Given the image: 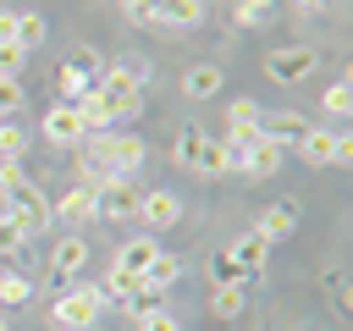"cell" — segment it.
Instances as JSON below:
<instances>
[{
    "instance_id": "34",
    "label": "cell",
    "mask_w": 353,
    "mask_h": 331,
    "mask_svg": "<svg viewBox=\"0 0 353 331\" xmlns=\"http://www.w3.org/2000/svg\"><path fill=\"white\" fill-rule=\"evenodd\" d=\"M22 61H28V50H17V44H0V77H17V72H22Z\"/></svg>"
},
{
    "instance_id": "20",
    "label": "cell",
    "mask_w": 353,
    "mask_h": 331,
    "mask_svg": "<svg viewBox=\"0 0 353 331\" xmlns=\"http://www.w3.org/2000/svg\"><path fill=\"white\" fill-rule=\"evenodd\" d=\"M176 276H182V265H176L171 254H154V259H149V270L138 276V287H143V292H165Z\"/></svg>"
},
{
    "instance_id": "31",
    "label": "cell",
    "mask_w": 353,
    "mask_h": 331,
    "mask_svg": "<svg viewBox=\"0 0 353 331\" xmlns=\"http://www.w3.org/2000/svg\"><path fill=\"white\" fill-rule=\"evenodd\" d=\"M325 292H331V303H336V309H353V287H347V276H342V270H331V276H325Z\"/></svg>"
},
{
    "instance_id": "5",
    "label": "cell",
    "mask_w": 353,
    "mask_h": 331,
    "mask_svg": "<svg viewBox=\"0 0 353 331\" xmlns=\"http://www.w3.org/2000/svg\"><path fill=\"white\" fill-rule=\"evenodd\" d=\"M265 72H270L276 83H303V77L314 72V50H303V44H287V50L265 55Z\"/></svg>"
},
{
    "instance_id": "12",
    "label": "cell",
    "mask_w": 353,
    "mask_h": 331,
    "mask_svg": "<svg viewBox=\"0 0 353 331\" xmlns=\"http://www.w3.org/2000/svg\"><path fill=\"white\" fill-rule=\"evenodd\" d=\"M83 265H88V243H83V232H66L50 254V276H77Z\"/></svg>"
},
{
    "instance_id": "23",
    "label": "cell",
    "mask_w": 353,
    "mask_h": 331,
    "mask_svg": "<svg viewBox=\"0 0 353 331\" xmlns=\"http://www.w3.org/2000/svg\"><path fill=\"white\" fill-rule=\"evenodd\" d=\"M243 281H248V276L237 270L232 254H215V259H210V287H243Z\"/></svg>"
},
{
    "instance_id": "32",
    "label": "cell",
    "mask_w": 353,
    "mask_h": 331,
    "mask_svg": "<svg viewBox=\"0 0 353 331\" xmlns=\"http://www.w3.org/2000/svg\"><path fill=\"white\" fill-rule=\"evenodd\" d=\"M33 292V281L28 276H0V303H22Z\"/></svg>"
},
{
    "instance_id": "22",
    "label": "cell",
    "mask_w": 353,
    "mask_h": 331,
    "mask_svg": "<svg viewBox=\"0 0 353 331\" xmlns=\"http://www.w3.org/2000/svg\"><path fill=\"white\" fill-rule=\"evenodd\" d=\"M243 287H210V309H215V320H237L243 314Z\"/></svg>"
},
{
    "instance_id": "17",
    "label": "cell",
    "mask_w": 353,
    "mask_h": 331,
    "mask_svg": "<svg viewBox=\"0 0 353 331\" xmlns=\"http://www.w3.org/2000/svg\"><path fill=\"white\" fill-rule=\"evenodd\" d=\"M154 254H160V243H154V237H132V243H127V248L116 254V265H110V270H127V276H143Z\"/></svg>"
},
{
    "instance_id": "6",
    "label": "cell",
    "mask_w": 353,
    "mask_h": 331,
    "mask_svg": "<svg viewBox=\"0 0 353 331\" xmlns=\"http://www.w3.org/2000/svg\"><path fill=\"white\" fill-rule=\"evenodd\" d=\"M176 215H182V199H176L171 188H149V193H143V204H138V221H143L149 232L176 226Z\"/></svg>"
},
{
    "instance_id": "7",
    "label": "cell",
    "mask_w": 353,
    "mask_h": 331,
    "mask_svg": "<svg viewBox=\"0 0 353 331\" xmlns=\"http://www.w3.org/2000/svg\"><path fill=\"white\" fill-rule=\"evenodd\" d=\"M94 83H99V66H94V55H88V50H83V55H72V61L61 66V94H66V105H72V99H83Z\"/></svg>"
},
{
    "instance_id": "1",
    "label": "cell",
    "mask_w": 353,
    "mask_h": 331,
    "mask_svg": "<svg viewBox=\"0 0 353 331\" xmlns=\"http://www.w3.org/2000/svg\"><path fill=\"white\" fill-rule=\"evenodd\" d=\"M99 303H105V292L94 287V281H77V287H66L61 298H55V325L61 331H88L94 320H99Z\"/></svg>"
},
{
    "instance_id": "13",
    "label": "cell",
    "mask_w": 353,
    "mask_h": 331,
    "mask_svg": "<svg viewBox=\"0 0 353 331\" xmlns=\"http://www.w3.org/2000/svg\"><path fill=\"white\" fill-rule=\"evenodd\" d=\"M259 132H265V138H276V143H298V138L309 132V121H303V116H292V110H265V116H259Z\"/></svg>"
},
{
    "instance_id": "11",
    "label": "cell",
    "mask_w": 353,
    "mask_h": 331,
    "mask_svg": "<svg viewBox=\"0 0 353 331\" xmlns=\"http://www.w3.org/2000/svg\"><path fill=\"white\" fill-rule=\"evenodd\" d=\"M292 232H298V210H292V204H270V210L259 215V226H254L259 243H287Z\"/></svg>"
},
{
    "instance_id": "30",
    "label": "cell",
    "mask_w": 353,
    "mask_h": 331,
    "mask_svg": "<svg viewBox=\"0 0 353 331\" xmlns=\"http://www.w3.org/2000/svg\"><path fill=\"white\" fill-rule=\"evenodd\" d=\"M270 17V0H237V28H259Z\"/></svg>"
},
{
    "instance_id": "14",
    "label": "cell",
    "mask_w": 353,
    "mask_h": 331,
    "mask_svg": "<svg viewBox=\"0 0 353 331\" xmlns=\"http://www.w3.org/2000/svg\"><path fill=\"white\" fill-rule=\"evenodd\" d=\"M276 166H281V143L259 132V138H254V143L243 149V171H248V177H270Z\"/></svg>"
},
{
    "instance_id": "2",
    "label": "cell",
    "mask_w": 353,
    "mask_h": 331,
    "mask_svg": "<svg viewBox=\"0 0 353 331\" xmlns=\"http://www.w3.org/2000/svg\"><path fill=\"white\" fill-rule=\"evenodd\" d=\"M99 99H105V110H110V121H132L138 110H143V99H138V72H127V66H110V72H99Z\"/></svg>"
},
{
    "instance_id": "21",
    "label": "cell",
    "mask_w": 353,
    "mask_h": 331,
    "mask_svg": "<svg viewBox=\"0 0 353 331\" xmlns=\"http://www.w3.org/2000/svg\"><path fill=\"white\" fill-rule=\"evenodd\" d=\"M11 44H17V50H39V44H44V17H39V11H17Z\"/></svg>"
},
{
    "instance_id": "27",
    "label": "cell",
    "mask_w": 353,
    "mask_h": 331,
    "mask_svg": "<svg viewBox=\"0 0 353 331\" xmlns=\"http://www.w3.org/2000/svg\"><path fill=\"white\" fill-rule=\"evenodd\" d=\"M22 149H28V132L6 121V127H0V160H22Z\"/></svg>"
},
{
    "instance_id": "19",
    "label": "cell",
    "mask_w": 353,
    "mask_h": 331,
    "mask_svg": "<svg viewBox=\"0 0 353 331\" xmlns=\"http://www.w3.org/2000/svg\"><path fill=\"white\" fill-rule=\"evenodd\" d=\"M204 138H210L204 127H182L176 143H171V160H176L182 171H199V149H204Z\"/></svg>"
},
{
    "instance_id": "8",
    "label": "cell",
    "mask_w": 353,
    "mask_h": 331,
    "mask_svg": "<svg viewBox=\"0 0 353 331\" xmlns=\"http://www.w3.org/2000/svg\"><path fill=\"white\" fill-rule=\"evenodd\" d=\"M336 143H342V132H331V127H309L292 149L303 154V166H336Z\"/></svg>"
},
{
    "instance_id": "25",
    "label": "cell",
    "mask_w": 353,
    "mask_h": 331,
    "mask_svg": "<svg viewBox=\"0 0 353 331\" xmlns=\"http://www.w3.org/2000/svg\"><path fill=\"white\" fill-rule=\"evenodd\" d=\"M320 105H325V110H331V116H347V110H353V83H347V77H342V83H331V88H325V99H320Z\"/></svg>"
},
{
    "instance_id": "33",
    "label": "cell",
    "mask_w": 353,
    "mask_h": 331,
    "mask_svg": "<svg viewBox=\"0 0 353 331\" xmlns=\"http://www.w3.org/2000/svg\"><path fill=\"white\" fill-rule=\"evenodd\" d=\"M22 243H28V237H22V226H17L11 215H0V254H17Z\"/></svg>"
},
{
    "instance_id": "37",
    "label": "cell",
    "mask_w": 353,
    "mask_h": 331,
    "mask_svg": "<svg viewBox=\"0 0 353 331\" xmlns=\"http://www.w3.org/2000/svg\"><path fill=\"white\" fill-rule=\"evenodd\" d=\"M292 6H298L303 17H314V11H325V0H292Z\"/></svg>"
},
{
    "instance_id": "28",
    "label": "cell",
    "mask_w": 353,
    "mask_h": 331,
    "mask_svg": "<svg viewBox=\"0 0 353 331\" xmlns=\"http://www.w3.org/2000/svg\"><path fill=\"white\" fill-rule=\"evenodd\" d=\"M22 99H28L22 94V77H0V116H17Z\"/></svg>"
},
{
    "instance_id": "38",
    "label": "cell",
    "mask_w": 353,
    "mask_h": 331,
    "mask_svg": "<svg viewBox=\"0 0 353 331\" xmlns=\"http://www.w3.org/2000/svg\"><path fill=\"white\" fill-rule=\"evenodd\" d=\"M0 331H6V325H0Z\"/></svg>"
},
{
    "instance_id": "24",
    "label": "cell",
    "mask_w": 353,
    "mask_h": 331,
    "mask_svg": "<svg viewBox=\"0 0 353 331\" xmlns=\"http://www.w3.org/2000/svg\"><path fill=\"white\" fill-rule=\"evenodd\" d=\"M199 171H232V154H226L221 138H204V149H199Z\"/></svg>"
},
{
    "instance_id": "3",
    "label": "cell",
    "mask_w": 353,
    "mask_h": 331,
    "mask_svg": "<svg viewBox=\"0 0 353 331\" xmlns=\"http://www.w3.org/2000/svg\"><path fill=\"white\" fill-rule=\"evenodd\" d=\"M6 215L22 226V237H33V232H44V226H50V199L28 182L22 193H11V210H6Z\"/></svg>"
},
{
    "instance_id": "4",
    "label": "cell",
    "mask_w": 353,
    "mask_h": 331,
    "mask_svg": "<svg viewBox=\"0 0 353 331\" xmlns=\"http://www.w3.org/2000/svg\"><path fill=\"white\" fill-rule=\"evenodd\" d=\"M138 204H143V188H132L127 177H116V182L99 188V210H94V215H105V221H127V215H138Z\"/></svg>"
},
{
    "instance_id": "16",
    "label": "cell",
    "mask_w": 353,
    "mask_h": 331,
    "mask_svg": "<svg viewBox=\"0 0 353 331\" xmlns=\"http://www.w3.org/2000/svg\"><path fill=\"white\" fill-rule=\"evenodd\" d=\"M226 254L237 259V270H243V276H259V270H265V259H270V243H259V237L248 232V237H237Z\"/></svg>"
},
{
    "instance_id": "15",
    "label": "cell",
    "mask_w": 353,
    "mask_h": 331,
    "mask_svg": "<svg viewBox=\"0 0 353 331\" xmlns=\"http://www.w3.org/2000/svg\"><path fill=\"white\" fill-rule=\"evenodd\" d=\"M182 94H188V99H210V94H221V66H215V61L188 66V72H182Z\"/></svg>"
},
{
    "instance_id": "10",
    "label": "cell",
    "mask_w": 353,
    "mask_h": 331,
    "mask_svg": "<svg viewBox=\"0 0 353 331\" xmlns=\"http://www.w3.org/2000/svg\"><path fill=\"white\" fill-rule=\"evenodd\" d=\"M94 210H99V188H88V182L66 188V193H61V204H50V215H61V221H88Z\"/></svg>"
},
{
    "instance_id": "36",
    "label": "cell",
    "mask_w": 353,
    "mask_h": 331,
    "mask_svg": "<svg viewBox=\"0 0 353 331\" xmlns=\"http://www.w3.org/2000/svg\"><path fill=\"white\" fill-rule=\"evenodd\" d=\"M11 28H17V11H0V44H11Z\"/></svg>"
},
{
    "instance_id": "18",
    "label": "cell",
    "mask_w": 353,
    "mask_h": 331,
    "mask_svg": "<svg viewBox=\"0 0 353 331\" xmlns=\"http://www.w3.org/2000/svg\"><path fill=\"white\" fill-rule=\"evenodd\" d=\"M160 28H199L204 22V0H160Z\"/></svg>"
},
{
    "instance_id": "29",
    "label": "cell",
    "mask_w": 353,
    "mask_h": 331,
    "mask_svg": "<svg viewBox=\"0 0 353 331\" xmlns=\"http://www.w3.org/2000/svg\"><path fill=\"white\" fill-rule=\"evenodd\" d=\"M22 188H28V171H22L17 160H0V193L11 199V193H22Z\"/></svg>"
},
{
    "instance_id": "26",
    "label": "cell",
    "mask_w": 353,
    "mask_h": 331,
    "mask_svg": "<svg viewBox=\"0 0 353 331\" xmlns=\"http://www.w3.org/2000/svg\"><path fill=\"white\" fill-rule=\"evenodd\" d=\"M99 292H105V298H116V303H127V298H132V292H138V276H127V270H110V276H105V287H99Z\"/></svg>"
},
{
    "instance_id": "9",
    "label": "cell",
    "mask_w": 353,
    "mask_h": 331,
    "mask_svg": "<svg viewBox=\"0 0 353 331\" xmlns=\"http://www.w3.org/2000/svg\"><path fill=\"white\" fill-rule=\"evenodd\" d=\"M44 143H83V121H77V110L66 99L55 110H44Z\"/></svg>"
},
{
    "instance_id": "35",
    "label": "cell",
    "mask_w": 353,
    "mask_h": 331,
    "mask_svg": "<svg viewBox=\"0 0 353 331\" xmlns=\"http://www.w3.org/2000/svg\"><path fill=\"white\" fill-rule=\"evenodd\" d=\"M138 331H182L165 309H149V314H138Z\"/></svg>"
}]
</instances>
